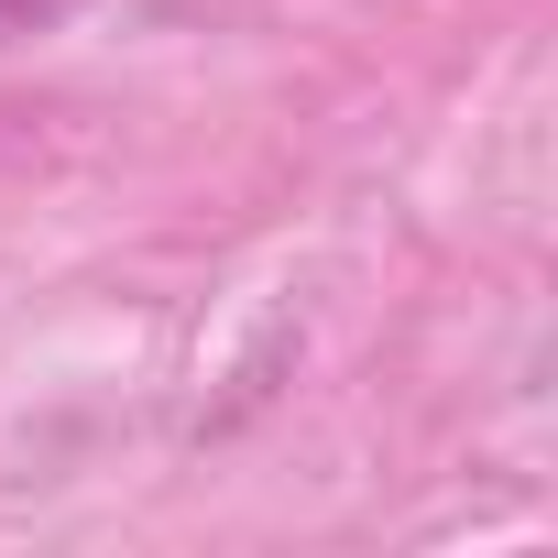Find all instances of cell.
I'll use <instances>...</instances> for the list:
<instances>
[{"instance_id": "obj_1", "label": "cell", "mask_w": 558, "mask_h": 558, "mask_svg": "<svg viewBox=\"0 0 558 558\" xmlns=\"http://www.w3.org/2000/svg\"><path fill=\"white\" fill-rule=\"evenodd\" d=\"M77 12V0H0V45H23V34H56Z\"/></svg>"}]
</instances>
